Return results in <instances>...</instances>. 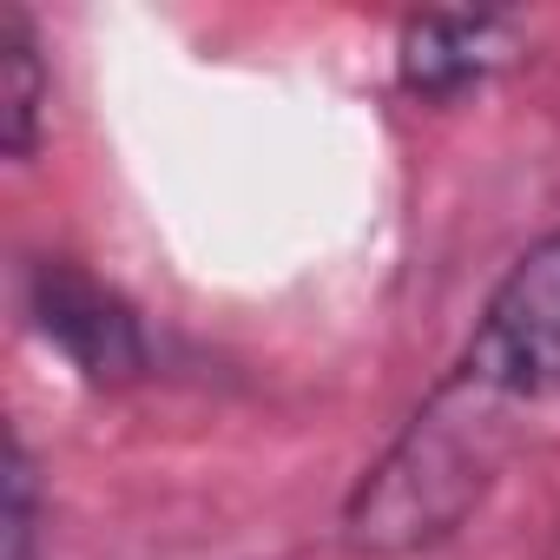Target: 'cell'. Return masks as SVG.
I'll return each instance as SVG.
<instances>
[{
    "label": "cell",
    "instance_id": "obj_2",
    "mask_svg": "<svg viewBox=\"0 0 560 560\" xmlns=\"http://www.w3.org/2000/svg\"><path fill=\"white\" fill-rule=\"evenodd\" d=\"M455 370L508 409L560 396V231L508 264Z\"/></svg>",
    "mask_w": 560,
    "mask_h": 560
},
{
    "label": "cell",
    "instance_id": "obj_1",
    "mask_svg": "<svg viewBox=\"0 0 560 560\" xmlns=\"http://www.w3.org/2000/svg\"><path fill=\"white\" fill-rule=\"evenodd\" d=\"M508 448V402H494L481 383H468L462 370L416 409V422L402 429V442L363 475V488L350 494V547L357 553H416L442 534H455L481 488L494 481Z\"/></svg>",
    "mask_w": 560,
    "mask_h": 560
},
{
    "label": "cell",
    "instance_id": "obj_5",
    "mask_svg": "<svg viewBox=\"0 0 560 560\" xmlns=\"http://www.w3.org/2000/svg\"><path fill=\"white\" fill-rule=\"evenodd\" d=\"M40 119H47V67L34 21L21 8H0V126H8V159L40 152Z\"/></svg>",
    "mask_w": 560,
    "mask_h": 560
},
{
    "label": "cell",
    "instance_id": "obj_6",
    "mask_svg": "<svg viewBox=\"0 0 560 560\" xmlns=\"http://www.w3.org/2000/svg\"><path fill=\"white\" fill-rule=\"evenodd\" d=\"M34 547H40V488H34L27 448L14 442V462H8V560H34Z\"/></svg>",
    "mask_w": 560,
    "mask_h": 560
},
{
    "label": "cell",
    "instance_id": "obj_4",
    "mask_svg": "<svg viewBox=\"0 0 560 560\" xmlns=\"http://www.w3.org/2000/svg\"><path fill=\"white\" fill-rule=\"evenodd\" d=\"M514 27L494 14H422L402 27V86L416 100H462L514 60Z\"/></svg>",
    "mask_w": 560,
    "mask_h": 560
},
{
    "label": "cell",
    "instance_id": "obj_3",
    "mask_svg": "<svg viewBox=\"0 0 560 560\" xmlns=\"http://www.w3.org/2000/svg\"><path fill=\"white\" fill-rule=\"evenodd\" d=\"M27 311H34L40 337L86 383H132L152 363L139 311L119 291H106L100 277H86L80 264H60V257L34 264V277H27Z\"/></svg>",
    "mask_w": 560,
    "mask_h": 560
}]
</instances>
